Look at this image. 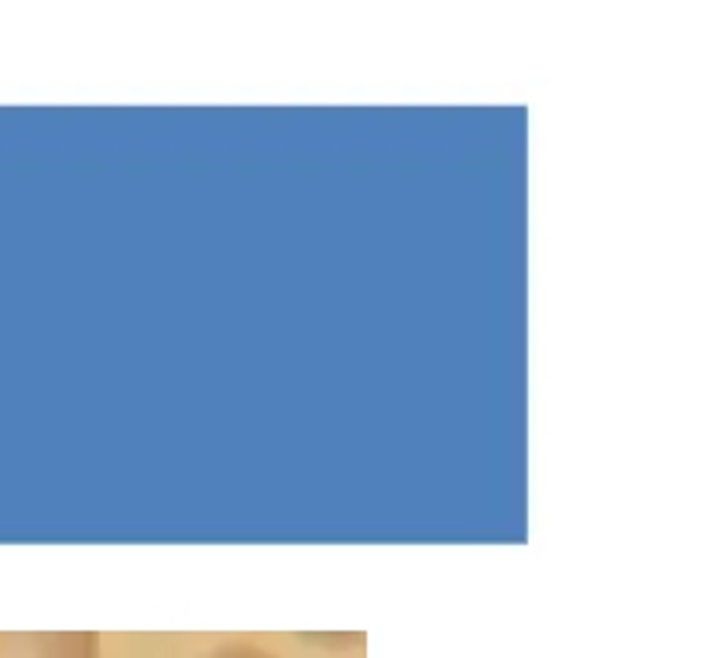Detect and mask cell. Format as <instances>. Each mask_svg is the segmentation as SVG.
I'll use <instances>...</instances> for the list:
<instances>
[{
	"instance_id": "obj_1",
	"label": "cell",
	"mask_w": 703,
	"mask_h": 658,
	"mask_svg": "<svg viewBox=\"0 0 703 658\" xmlns=\"http://www.w3.org/2000/svg\"><path fill=\"white\" fill-rule=\"evenodd\" d=\"M0 658H97L93 635H0Z\"/></svg>"
},
{
	"instance_id": "obj_2",
	"label": "cell",
	"mask_w": 703,
	"mask_h": 658,
	"mask_svg": "<svg viewBox=\"0 0 703 658\" xmlns=\"http://www.w3.org/2000/svg\"><path fill=\"white\" fill-rule=\"evenodd\" d=\"M210 658H271V655L254 645H223L220 652H213Z\"/></svg>"
}]
</instances>
